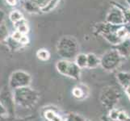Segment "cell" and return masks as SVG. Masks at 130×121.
<instances>
[{
  "instance_id": "cell-30",
  "label": "cell",
  "mask_w": 130,
  "mask_h": 121,
  "mask_svg": "<svg viewBox=\"0 0 130 121\" xmlns=\"http://www.w3.org/2000/svg\"><path fill=\"white\" fill-rule=\"evenodd\" d=\"M124 92H125V94H126V95H127V97L128 98V100L130 101V86L124 89Z\"/></svg>"
},
{
  "instance_id": "cell-17",
  "label": "cell",
  "mask_w": 130,
  "mask_h": 121,
  "mask_svg": "<svg viewBox=\"0 0 130 121\" xmlns=\"http://www.w3.org/2000/svg\"><path fill=\"white\" fill-rule=\"evenodd\" d=\"M101 37L104 38L107 42H108L109 44H112L114 46L117 45V44H119L122 41V40L118 37V36L116 35V33H107V34L102 35Z\"/></svg>"
},
{
  "instance_id": "cell-8",
  "label": "cell",
  "mask_w": 130,
  "mask_h": 121,
  "mask_svg": "<svg viewBox=\"0 0 130 121\" xmlns=\"http://www.w3.org/2000/svg\"><path fill=\"white\" fill-rule=\"evenodd\" d=\"M113 48L116 49L123 58L130 57V38L122 40L119 44L114 46Z\"/></svg>"
},
{
  "instance_id": "cell-25",
  "label": "cell",
  "mask_w": 130,
  "mask_h": 121,
  "mask_svg": "<svg viewBox=\"0 0 130 121\" xmlns=\"http://www.w3.org/2000/svg\"><path fill=\"white\" fill-rule=\"evenodd\" d=\"M9 115V111L6 108V107L4 106L1 102H0V119L7 118Z\"/></svg>"
},
{
  "instance_id": "cell-13",
  "label": "cell",
  "mask_w": 130,
  "mask_h": 121,
  "mask_svg": "<svg viewBox=\"0 0 130 121\" xmlns=\"http://www.w3.org/2000/svg\"><path fill=\"white\" fill-rule=\"evenodd\" d=\"M23 7L24 10L28 13L39 14V13L42 12L41 9L32 0H25L23 3Z\"/></svg>"
},
{
  "instance_id": "cell-11",
  "label": "cell",
  "mask_w": 130,
  "mask_h": 121,
  "mask_svg": "<svg viewBox=\"0 0 130 121\" xmlns=\"http://www.w3.org/2000/svg\"><path fill=\"white\" fill-rule=\"evenodd\" d=\"M119 84L121 86L124 90L130 86V73L120 71L116 75Z\"/></svg>"
},
{
  "instance_id": "cell-1",
  "label": "cell",
  "mask_w": 130,
  "mask_h": 121,
  "mask_svg": "<svg viewBox=\"0 0 130 121\" xmlns=\"http://www.w3.org/2000/svg\"><path fill=\"white\" fill-rule=\"evenodd\" d=\"M13 99L15 103L25 108H31L37 103L39 94L30 87H22L13 91Z\"/></svg>"
},
{
  "instance_id": "cell-6",
  "label": "cell",
  "mask_w": 130,
  "mask_h": 121,
  "mask_svg": "<svg viewBox=\"0 0 130 121\" xmlns=\"http://www.w3.org/2000/svg\"><path fill=\"white\" fill-rule=\"evenodd\" d=\"M105 22L113 25H124L125 23V19L123 11L119 7L112 6L111 10L107 14Z\"/></svg>"
},
{
  "instance_id": "cell-31",
  "label": "cell",
  "mask_w": 130,
  "mask_h": 121,
  "mask_svg": "<svg viewBox=\"0 0 130 121\" xmlns=\"http://www.w3.org/2000/svg\"><path fill=\"white\" fill-rule=\"evenodd\" d=\"M124 27L126 28V30L128 31V34L130 36V23H124Z\"/></svg>"
},
{
  "instance_id": "cell-15",
  "label": "cell",
  "mask_w": 130,
  "mask_h": 121,
  "mask_svg": "<svg viewBox=\"0 0 130 121\" xmlns=\"http://www.w3.org/2000/svg\"><path fill=\"white\" fill-rule=\"evenodd\" d=\"M100 65V58H99L95 53H90L87 54V68L95 69Z\"/></svg>"
},
{
  "instance_id": "cell-27",
  "label": "cell",
  "mask_w": 130,
  "mask_h": 121,
  "mask_svg": "<svg viewBox=\"0 0 130 121\" xmlns=\"http://www.w3.org/2000/svg\"><path fill=\"white\" fill-rule=\"evenodd\" d=\"M24 35H22L19 31H17V30H15L14 32H13L12 34H11V37L14 39V40H17V41H20V39L22 38V37H23Z\"/></svg>"
},
{
  "instance_id": "cell-21",
  "label": "cell",
  "mask_w": 130,
  "mask_h": 121,
  "mask_svg": "<svg viewBox=\"0 0 130 121\" xmlns=\"http://www.w3.org/2000/svg\"><path fill=\"white\" fill-rule=\"evenodd\" d=\"M24 18V17L23 13L18 10H13L10 12V14H9V20H10L13 24L23 20Z\"/></svg>"
},
{
  "instance_id": "cell-5",
  "label": "cell",
  "mask_w": 130,
  "mask_h": 121,
  "mask_svg": "<svg viewBox=\"0 0 130 121\" xmlns=\"http://www.w3.org/2000/svg\"><path fill=\"white\" fill-rule=\"evenodd\" d=\"M32 82L31 75L24 70L14 71L9 79V87L13 91L19 88L29 87Z\"/></svg>"
},
{
  "instance_id": "cell-18",
  "label": "cell",
  "mask_w": 130,
  "mask_h": 121,
  "mask_svg": "<svg viewBox=\"0 0 130 121\" xmlns=\"http://www.w3.org/2000/svg\"><path fill=\"white\" fill-rule=\"evenodd\" d=\"M5 43L7 44V47L12 51H17L21 48H23V45L20 43V41H17V40H14L11 37H9Z\"/></svg>"
},
{
  "instance_id": "cell-2",
  "label": "cell",
  "mask_w": 130,
  "mask_h": 121,
  "mask_svg": "<svg viewBox=\"0 0 130 121\" xmlns=\"http://www.w3.org/2000/svg\"><path fill=\"white\" fill-rule=\"evenodd\" d=\"M79 45L78 42L74 37L66 36L58 40L57 44V52L62 59L70 60L74 59L78 54Z\"/></svg>"
},
{
  "instance_id": "cell-4",
  "label": "cell",
  "mask_w": 130,
  "mask_h": 121,
  "mask_svg": "<svg viewBox=\"0 0 130 121\" xmlns=\"http://www.w3.org/2000/svg\"><path fill=\"white\" fill-rule=\"evenodd\" d=\"M124 58L114 48L107 51L100 58V65L107 71H114L119 68Z\"/></svg>"
},
{
  "instance_id": "cell-12",
  "label": "cell",
  "mask_w": 130,
  "mask_h": 121,
  "mask_svg": "<svg viewBox=\"0 0 130 121\" xmlns=\"http://www.w3.org/2000/svg\"><path fill=\"white\" fill-rule=\"evenodd\" d=\"M43 115L47 121H64V118L53 109H45Z\"/></svg>"
},
{
  "instance_id": "cell-9",
  "label": "cell",
  "mask_w": 130,
  "mask_h": 121,
  "mask_svg": "<svg viewBox=\"0 0 130 121\" xmlns=\"http://www.w3.org/2000/svg\"><path fill=\"white\" fill-rule=\"evenodd\" d=\"M81 69L75 64V62L73 61H70L68 71H67L66 77L73 78L74 80H79L80 76H81Z\"/></svg>"
},
{
  "instance_id": "cell-16",
  "label": "cell",
  "mask_w": 130,
  "mask_h": 121,
  "mask_svg": "<svg viewBox=\"0 0 130 121\" xmlns=\"http://www.w3.org/2000/svg\"><path fill=\"white\" fill-rule=\"evenodd\" d=\"M74 62L80 69L87 68V54H85L83 53H79L75 57Z\"/></svg>"
},
{
  "instance_id": "cell-33",
  "label": "cell",
  "mask_w": 130,
  "mask_h": 121,
  "mask_svg": "<svg viewBox=\"0 0 130 121\" xmlns=\"http://www.w3.org/2000/svg\"><path fill=\"white\" fill-rule=\"evenodd\" d=\"M125 3L127 4V7L130 8V0H125Z\"/></svg>"
},
{
  "instance_id": "cell-20",
  "label": "cell",
  "mask_w": 130,
  "mask_h": 121,
  "mask_svg": "<svg viewBox=\"0 0 130 121\" xmlns=\"http://www.w3.org/2000/svg\"><path fill=\"white\" fill-rule=\"evenodd\" d=\"M37 57L39 60L42 61H46L50 58V53L46 48H39L37 52Z\"/></svg>"
},
{
  "instance_id": "cell-32",
  "label": "cell",
  "mask_w": 130,
  "mask_h": 121,
  "mask_svg": "<svg viewBox=\"0 0 130 121\" xmlns=\"http://www.w3.org/2000/svg\"><path fill=\"white\" fill-rule=\"evenodd\" d=\"M102 121H120V120H111L107 117V115H105L102 117Z\"/></svg>"
},
{
  "instance_id": "cell-26",
  "label": "cell",
  "mask_w": 130,
  "mask_h": 121,
  "mask_svg": "<svg viewBox=\"0 0 130 121\" xmlns=\"http://www.w3.org/2000/svg\"><path fill=\"white\" fill-rule=\"evenodd\" d=\"M29 42H30V40L28 37V35H24L20 40V43L23 45V47L28 45V44H29Z\"/></svg>"
},
{
  "instance_id": "cell-19",
  "label": "cell",
  "mask_w": 130,
  "mask_h": 121,
  "mask_svg": "<svg viewBox=\"0 0 130 121\" xmlns=\"http://www.w3.org/2000/svg\"><path fill=\"white\" fill-rule=\"evenodd\" d=\"M86 118L83 117V115L74 113V112H70L64 117V121H87Z\"/></svg>"
},
{
  "instance_id": "cell-10",
  "label": "cell",
  "mask_w": 130,
  "mask_h": 121,
  "mask_svg": "<svg viewBox=\"0 0 130 121\" xmlns=\"http://www.w3.org/2000/svg\"><path fill=\"white\" fill-rule=\"evenodd\" d=\"M72 95L74 98H78V99H83V98H87L88 96L89 90L86 86H84V85L77 86L73 88Z\"/></svg>"
},
{
  "instance_id": "cell-29",
  "label": "cell",
  "mask_w": 130,
  "mask_h": 121,
  "mask_svg": "<svg viewBox=\"0 0 130 121\" xmlns=\"http://www.w3.org/2000/svg\"><path fill=\"white\" fill-rule=\"evenodd\" d=\"M5 1L11 7H15L17 4V0H5Z\"/></svg>"
},
{
  "instance_id": "cell-28",
  "label": "cell",
  "mask_w": 130,
  "mask_h": 121,
  "mask_svg": "<svg viewBox=\"0 0 130 121\" xmlns=\"http://www.w3.org/2000/svg\"><path fill=\"white\" fill-rule=\"evenodd\" d=\"M6 17V13L3 9L0 8V25H2L4 24V20H5Z\"/></svg>"
},
{
  "instance_id": "cell-22",
  "label": "cell",
  "mask_w": 130,
  "mask_h": 121,
  "mask_svg": "<svg viewBox=\"0 0 130 121\" xmlns=\"http://www.w3.org/2000/svg\"><path fill=\"white\" fill-rule=\"evenodd\" d=\"M8 37L9 32L7 27L4 24L0 25V43H5Z\"/></svg>"
},
{
  "instance_id": "cell-24",
  "label": "cell",
  "mask_w": 130,
  "mask_h": 121,
  "mask_svg": "<svg viewBox=\"0 0 130 121\" xmlns=\"http://www.w3.org/2000/svg\"><path fill=\"white\" fill-rule=\"evenodd\" d=\"M120 111L117 108H113L108 111V115H107V117L111 120H118L119 118V115H120Z\"/></svg>"
},
{
  "instance_id": "cell-14",
  "label": "cell",
  "mask_w": 130,
  "mask_h": 121,
  "mask_svg": "<svg viewBox=\"0 0 130 121\" xmlns=\"http://www.w3.org/2000/svg\"><path fill=\"white\" fill-rule=\"evenodd\" d=\"M13 25H14V28H15V30L19 31L22 35H28V33L29 32V27L28 24V21L24 18L23 20L13 24Z\"/></svg>"
},
{
  "instance_id": "cell-23",
  "label": "cell",
  "mask_w": 130,
  "mask_h": 121,
  "mask_svg": "<svg viewBox=\"0 0 130 121\" xmlns=\"http://www.w3.org/2000/svg\"><path fill=\"white\" fill-rule=\"evenodd\" d=\"M116 35H117L118 37L120 39H121L122 40H124L125 39H128V38H130V36H129V34L128 32V31L124 27V25H122L118 29V31L116 32Z\"/></svg>"
},
{
  "instance_id": "cell-7",
  "label": "cell",
  "mask_w": 130,
  "mask_h": 121,
  "mask_svg": "<svg viewBox=\"0 0 130 121\" xmlns=\"http://www.w3.org/2000/svg\"><path fill=\"white\" fill-rule=\"evenodd\" d=\"M121 26L113 25L107 23V22H105V23L100 22V23H97L94 25L93 29H94V32L95 34L102 36L107 33H116V32H117L118 29Z\"/></svg>"
},
{
  "instance_id": "cell-3",
  "label": "cell",
  "mask_w": 130,
  "mask_h": 121,
  "mask_svg": "<svg viewBox=\"0 0 130 121\" xmlns=\"http://www.w3.org/2000/svg\"><path fill=\"white\" fill-rule=\"evenodd\" d=\"M121 93L114 86H107L103 88L100 93V100L102 105L107 111L115 108V106L118 103Z\"/></svg>"
}]
</instances>
